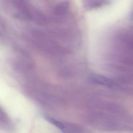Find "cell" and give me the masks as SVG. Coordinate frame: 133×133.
<instances>
[{
  "instance_id": "7a4b0ae2",
  "label": "cell",
  "mask_w": 133,
  "mask_h": 133,
  "mask_svg": "<svg viewBox=\"0 0 133 133\" xmlns=\"http://www.w3.org/2000/svg\"><path fill=\"white\" fill-rule=\"evenodd\" d=\"M46 119L48 121H49L50 123H51L53 124L56 126L57 127L59 128L61 130H63L64 128V126L63 124L61 122L53 119V118H51V117H47Z\"/></svg>"
},
{
  "instance_id": "6da1fadb",
  "label": "cell",
  "mask_w": 133,
  "mask_h": 133,
  "mask_svg": "<svg viewBox=\"0 0 133 133\" xmlns=\"http://www.w3.org/2000/svg\"><path fill=\"white\" fill-rule=\"evenodd\" d=\"M90 78L91 81L94 83L105 86H111L113 84L111 79L101 75H92Z\"/></svg>"
}]
</instances>
